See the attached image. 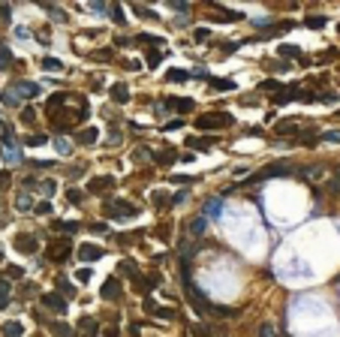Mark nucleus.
I'll list each match as a JSON object with an SVG mask.
<instances>
[{
    "instance_id": "obj_24",
    "label": "nucleus",
    "mask_w": 340,
    "mask_h": 337,
    "mask_svg": "<svg viewBox=\"0 0 340 337\" xmlns=\"http://www.w3.org/2000/svg\"><path fill=\"white\" fill-rule=\"evenodd\" d=\"M54 229L57 232H78V223H72V220H54Z\"/></svg>"
},
{
    "instance_id": "obj_26",
    "label": "nucleus",
    "mask_w": 340,
    "mask_h": 337,
    "mask_svg": "<svg viewBox=\"0 0 340 337\" xmlns=\"http://www.w3.org/2000/svg\"><path fill=\"white\" fill-rule=\"evenodd\" d=\"M154 157V163H160V166H169L172 160H175V154H169V151H157V154H151Z\"/></svg>"
},
{
    "instance_id": "obj_40",
    "label": "nucleus",
    "mask_w": 340,
    "mask_h": 337,
    "mask_svg": "<svg viewBox=\"0 0 340 337\" xmlns=\"http://www.w3.org/2000/svg\"><path fill=\"white\" fill-rule=\"evenodd\" d=\"M0 99H3L6 105H18V99H15V96H12L9 90H3V93H0Z\"/></svg>"
},
{
    "instance_id": "obj_35",
    "label": "nucleus",
    "mask_w": 340,
    "mask_h": 337,
    "mask_svg": "<svg viewBox=\"0 0 340 337\" xmlns=\"http://www.w3.org/2000/svg\"><path fill=\"white\" fill-rule=\"evenodd\" d=\"M36 121V111L33 108H21V124H33Z\"/></svg>"
},
{
    "instance_id": "obj_14",
    "label": "nucleus",
    "mask_w": 340,
    "mask_h": 337,
    "mask_svg": "<svg viewBox=\"0 0 340 337\" xmlns=\"http://www.w3.org/2000/svg\"><path fill=\"white\" fill-rule=\"evenodd\" d=\"M96 139H99V130H93V127H87V130H81L75 136V142H81V145H93Z\"/></svg>"
},
{
    "instance_id": "obj_48",
    "label": "nucleus",
    "mask_w": 340,
    "mask_h": 337,
    "mask_svg": "<svg viewBox=\"0 0 340 337\" xmlns=\"http://www.w3.org/2000/svg\"><path fill=\"white\" fill-rule=\"evenodd\" d=\"M75 277H78V280H81V283H87V280H90V277H93V274H90V268H81V271H78V274H75Z\"/></svg>"
},
{
    "instance_id": "obj_1",
    "label": "nucleus",
    "mask_w": 340,
    "mask_h": 337,
    "mask_svg": "<svg viewBox=\"0 0 340 337\" xmlns=\"http://www.w3.org/2000/svg\"><path fill=\"white\" fill-rule=\"evenodd\" d=\"M232 115L229 111H211V115H202L196 118V130H223V127H232Z\"/></svg>"
},
{
    "instance_id": "obj_49",
    "label": "nucleus",
    "mask_w": 340,
    "mask_h": 337,
    "mask_svg": "<svg viewBox=\"0 0 340 337\" xmlns=\"http://www.w3.org/2000/svg\"><path fill=\"white\" fill-rule=\"evenodd\" d=\"M169 9H175V12H187L190 6H187V3H172V0H169Z\"/></svg>"
},
{
    "instance_id": "obj_56",
    "label": "nucleus",
    "mask_w": 340,
    "mask_h": 337,
    "mask_svg": "<svg viewBox=\"0 0 340 337\" xmlns=\"http://www.w3.org/2000/svg\"><path fill=\"white\" fill-rule=\"evenodd\" d=\"M6 274H9V277H21V268H15V265H12V268H6Z\"/></svg>"
},
{
    "instance_id": "obj_44",
    "label": "nucleus",
    "mask_w": 340,
    "mask_h": 337,
    "mask_svg": "<svg viewBox=\"0 0 340 337\" xmlns=\"http://www.w3.org/2000/svg\"><path fill=\"white\" fill-rule=\"evenodd\" d=\"M172 181H175V184H193L196 178H190V175H172Z\"/></svg>"
},
{
    "instance_id": "obj_16",
    "label": "nucleus",
    "mask_w": 340,
    "mask_h": 337,
    "mask_svg": "<svg viewBox=\"0 0 340 337\" xmlns=\"http://www.w3.org/2000/svg\"><path fill=\"white\" fill-rule=\"evenodd\" d=\"M24 334V328H21V322H15V319H9V322H3V337H21Z\"/></svg>"
},
{
    "instance_id": "obj_41",
    "label": "nucleus",
    "mask_w": 340,
    "mask_h": 337,
    "mask_svg": "<svg viewBox=\"0 0 340 337\" xmlns=\"http://www.w3.org/2000/svg\"><path fill=\"white\" fill-rule=\"evenodd\" d=\"M181 127H184V121L178 118V121H169V124H166L163 130H166V133H172V130H181Z\"/></svg>"
},
{
    "instance_id": "obj_18",
    "label": "nucleus",
    "mask_w": 340,
    "mask_h": 337,
    "mask_svg": "<svg viewBox=\"0 0 340 337\" xmlns=\"http://www.w3.org/2000/svg\"><path fill=\"white\" fill-rule=\"evenodd\" d=\"M325 21H328L325 15H307V18H304V24H307L310 30H322V27H325Z\"/></svg>"
},
{
    "instance_id": "obj_38",
    "label": "nucleus",
    "mask_w": 340,
    "mask_h": 337,
    "mask_svg": "<svg viewBox=\"0 0 340 337\" xmlns=\"http://www.w3.org/2000/svg\"><path fill=\"white\" fill-rule=\"evenodd\" d=\"M319 139H325V142H340V130H328V133H322Z\"/></svg>"
},
{
    "instance_id": "obj_50",
    "label": "nucleus",
    "mask_w": 340,
    "mask_h": 337,
    "mask_svg": "<svg viewBox=\"0 0 340 337\" xmlns=\"http://www.w3.org/2000/svg\"><path fill=\"white\" fill-rule=\"evenodd\" d=\"M166 202H169L166 193H154V205H166Z\"/></svg>"
},
{
    "instance_id": "obj_22",
    "label": "nucleus",
    "mask_w": 340,
    "mask_h": 337,
    "mask_svg": "<svg viewBox=\"0 0 340 337\" xmlns=\"http://www.w3.org/2000/svg\"><path fill=\"white\" fill-rule=\"evenodd\" d=\"M211 81V87H217V90H235V81H229V78H208Z\"/></svg>"
},
{
    "instance_id": "obj_58",
    "label": "nucleus",
    "mask_w": 340,
    "mask_h": 337,
    "mask_svg": "<svg viewBox=\"0 0 340 337\" xmlns=\"http://www.w3.org/2000/svg\"><path fill=\"white\" fill-rule=\"evenodd\" d=\"M6 304H9V298H3V295H0V310H3Z\"/></svg>"
},
{
    "instance_id": "obj_55",
    "label": "nucleus",
    "mask_w": 340,
    "mask_h": 337,
    "mask_svg": "<svg viewBox=\"0 0 340 337\" xmlns=\"http://www.w3.org/2000/svg\"><path fill=\"white\" fill-rule=\"evenodd\" d=\"M3 160H6V163H15V160H18V154H15V151H6V154H3Z\"/></svg>"
},
{
    "instance_id": "obj_29",
    "label": "nucleus",
    "mask_w": 340,
    "mask_h": 337,
    "mask_svg": "<svg viewBox=\"0 0 340 337\" xmlns=\"http://www.w3.org/2000/svg\"><path fill=\"white\" fill-rule=\"evenodd\" d=\"M280 54H283V57H298V60H301V51H298L295 45H280Z\"/></svg>"
},
{
    "instance_id": "obj_46",
    "label": "nucleus",
    "mask_w": 340,
    "mask_h": 337,
    "mask_svg": "<svg viewBox=\"0 0 340 337\" xmlns=\"http://www.w3.org/2000/svg\"><path fill=\"white\" fill-rule=\"evenodd\" d=\"M9 289H12V286H9V280H6V277H0V295H3V298H9Z\"/></svg>"
},
{
    "instance_id": "obj_51",
    "label": "nucleus",
    "mask_w": 340,
    "mask_h": 337,
    "mask_svg": "<svg viewBox=\"0 0 340 337\" xmlns=\"http://www.w3.org/2000/svg\"><path fill=\"white\" fill-rule=\"evenodd\" d=\"M0 60H6V63H9V60H12V51H9V48H6V45H0Z\"/></svg>"
},
{
    "instance_id": "obj_42",
    "label": "nucleus",
    "mask_w": 340,
    "mask_h": 337,
    "mask_svg": "<svg viewBox=\"0 0 340 337\" xmlns=\"http://www.w3.org/2000/svg\"><path fill=\"white\" fill-rule=\"evenodd\" d=\"M69 148H72L69 139H57V151H60V154H69Z\"/></svg>"
},
{
    "instance_id": "obj_21",
    "label": "nucleus",
    "mask_w": 340,
    "mask_h": 337,
    "mask_svg": "<svg viewBox=\"0 0 340 337\" xmlns=\"http://www.w3.org/2000/svg\"><path fill=\"white\" fill-rule=\"evenodd\" d=\"M51 334L54 337H72V328L66 322H51Z\"/></svg>"
},
{
    "instance_id": "obj_47",
    "label": "nucleus",
    "mask_w": 340,
    "mask_h": 337,
    "mask_svg": "<svg viewBox=\"0 0 340 337\" xmlns=\"http://www.w3.org/2000/svg\"><path fill=\"white\" fill-rule=\"evenodd\" d=\"M93 57H96V60H108V57H111V48H102V51H93Z\"/></svg>"
},
{
    "instance_id": "obj_4",
    "label": "nucleus",
    "mask_w": 340,
    "mask_h": 337,
    "mask_svg": "<svg viewBox=\"0 0 340 337\" xmlns=\"http://www.w3.org/2000/svg\"><path fill=\"white\" fill-rule=\"evenodd\" d=\"M9 93H12L15 99H30V96L39 93V84H36V81H15V84L9 87Z\"/></svg>"
},
{
    "instance_id": "obj_11",
    "label": "nucleus",
    "mask_w": 340,
    "mask_h": 337,
    "mask_svg": "<svg viewBox=\"0 0 340 337\" xmlns=\"http://www.w3.org/2000/svg\"><path fill=\"white\" fill-rule=\"evenodd\" d=\"M187 145L196 148V151H211V148H214V139H211V136H190Z\"/></svg>"
},
{
    "instance_id": "obj_43",
    "label": "nucleus",
    "mask_w": 340,
    "mask_h": 337,
    "mask_svg": "<svg viewBox=\"0 0 340 337\" xmlns=\"http://www.w3.org/2000/svg\"><path fill=\"white\" fill-rule=\"evenodd\" d=\"M84 172H87L84 166H75V169H69V178H72V181H75V178H84Z\"/></svg>"
},
{
    "instance_id": "obj_33",
    "label": "nucleus",
    "mask_w": 340,
    "mask_h": 337,
    "mask_svg": "<svg viewBox=\"0 0 340 337\" xmlns=\"http://www.w3.org/2000/svg\"><path fill=\"white\" fill-rule=\"evenodd\" d=\"M66 199H69V202H72V205H78V202H81V199H84V193H81V190H75V187H72V190H66Z\"/></svg>"
},
{
    "instance_id": "obj_57",
    "label": "nucleus",
    "mask_w": 340,
    "mask_h": 337,
    "mask_svg": "<svg viewBox=\"0 0 340 337\" xmlns=\"http://www.w3.org/2000/svg\"><path fill=\"white\" fill-rule=\"evenodd\" d=\"M9 18V6H0V21H6Z\"/></svg>"
},
{
    "instance_id": "obj_8",
    "label": "nucleus",
    "mask_w": 340,
    "mask_h": 337,
    "mask_svg": "<svg viewBox=\"0 0 340 337\" xmlns=\"http://www.w3.org/2000/svg\"><path fill=\"white\" fill-rule=\"evenodd\" d=\"M102 253H105V250L96 247V244H78V259H81V262H96Z\"/></svg>"
},
{
    "instance_id": "obj_27",
    "label": "nucleus",
    "mask_w": 340,
    "mask_h": 337,
    "mask_svg": "<svg viewBox=\"0 0 340 337\" xmlns=\"http://www.w3.org/2000/svg\"><path fill=\"white\" fill-rule=\"evenodd\" d=\"M57 286H60V292H57L60 298H63V295H75V286H72L66 277H60V280H57Z\"/></svg>"
},
{
    "instance_id": "obj_54",
    "label": "nucleus",
    "mask_w": 340,
    "mask_h": 337,
    "mask_svg": "<svg viewBox=\"0 0 340 337\" xmlns=\"http://www.w3.org/2000/svg\"><path fill=\"white\" fill-rule=\"evenodd\" d=\"M90 9H93V12H99V15H102V12H105V9H108V6H105V3H90Z\"/></svg>"
},
{
    "instance_id": "obj_17",
    "label": "nucleus",
    "mask_w": 340,
    "mask_h": 337,
    "mask_svg": "<svg viewBox=\"0 0 340 337\" xmlns=\"http://www.w3.org/2000/svg\"><path fill=\"white\" fill-rule=\"evenodd\" d=\"M30 208H33V199H30L27 193H18V196H15V211L24 214V211H30Z\"/></svg>"
},
{
    "instance_id": "obj_53",
    "label": "nucleus",
    "mask_w": 340,
    "mask_h": 337,
    "mask_svg": "<svg viewBox=\"0 0 340 337\" xmlns=\"http://www.w3.org/2000/svg\"><path fill=\"white\" fill-rule=\"evenodd\" d=\"M9 181H12V175H9V172H0V190H3Z\"/></svg>"
},
{
    "instance_id": "obj_19",
    "label": "nucleus",
    "mask_w": 340,
    "mask_h": 337,
    "mask_svg": "<svg viewBox=\"0 0 340 337\" xmlns=\"http://www.w3.org/2000/svg\"><path fill=\"white\" fill-rule=\"evenodd\" d=\"M78 328H81V331H87L84 337H93V334H96V322H93L90 316H81V319H78Z\"/></svg>"
},
{
    "instance_id": "obj_7",
    "label": "nucleus",
    "mask_w": 340,
    "mask_h": 337,
    "mask_svg": "<svg viewBox=\"0 0 340 337\" xmlns=\"http://www.w3.org/2000/svg\"><path fill=\"white\" fill-rule=\"evenodd\" d=\"M15 250L30 256V253H36V250H39V241H36L33 235H18V238H15Z\"/></svg>"
},
{
    "instance_id": "obj_20",
    "label": "nucleus",
    "mask_w": 340,
    "mask_h": 337,
    "mask_svg": "<svg viewBox=\"0 0 340 337\" xmlns=\"http://www.w3.org/2000/svg\"><path fill=\"white\" fill-rule=\"evenodd\" d=\"M190 78V72H184V69H169L166 72V81H175V84H181V81H187Z\"/></svg>"
},
{
    "instance_id": "obj_28",
    "label": "nucleus",
    "mask_w": 340,
    "mask_h": 337,
    "mask_svg": "<svg viewBox=\"0 0 340 337\" xmlns=\"http://www.w3.org/2000/svg\"><path fill=\"white\" fill-rule=\"evenodd\" d=\"M190 232H193V235H202V232H205V217H193V220H190Z\"/></svg>"
},
{
    "instance_id": "obj_2",
    "label": "nucleus",
    "mask_w": 340,
    "mask_h": 337,
    "mask_svg": "<svg viewBox=\"0 0 340 337\" xmlns=\"http://www.w3.org/2000/svg\"><path fill=\"white\" fill-rule=\"evenodd\" d=\"M105 214L115 217V220H130V217L139 214V208L133 202H124V199H108L105 202Z\"/></svg>"
},
{
    "instance_id": "obj_52",
    "label": "nucleus",
    "mask_w": 340,
    "mask_h": 337,
    "mask_svg": "<svg viewBox=\"0 0 340 337\" xmlns=\"http://www.w3.org/2000/svg\"><path fill=\"white\" fill-rule=\"evenodd\" d=\"M259 337H277V334H274L271 325H262V328H259Z\"/></svg>"
},
{
    "instance_id": "obj_32",
    "label": "nucleus",
    "mask_w": 340,
    "mask_h": 337,
    "mask_svg": "<svg viewBox=\"0 0 340 337\" xmlns=\"http://www.w3.org/2000/svg\"><path fill=\"white\" fill-rule=\"evenodd\" d=\"M54 190H57L54 181H42V184H39V193H45V196H54Z\"/></svg>"
},
{
    "instance_id": "obj_60",
    "label": "nucleus",
    "mask_w": 340,
    "mask_h": 337,
    "mask_svg": "<svg viewBox=\"0 0 340 337\" xmlns=\"http://www.w3.org/2000/svg\"><path fill=\"white\" fill-rule=\"evenodd\" d=\"M337 121H340V108H337Z\"/></svg>"
},
{
    "instance_id": "obj_12",
    "label": "nucleus",
    "mask_w": 340,
    "mask_h": 337,
    "mask_svg": "<svg viewBox=\"0 0 340 337\" xmlns=\"http://www.w3.org/2000/svg\"><path fill=\"white\" fill-rule=\"evenodd\" d=\"M108 187H115V178H108V175H102V178H93V181L87 184V190H90V193H105Z\"/></svg>"
},
{
    "instance_id": "obj_5",
    "label": "nucleus",
    "mask_w": 340,
    "mask_h": 337,
    "mask_svg": "<svg viewBox=\"0 0 340 337\" xmlns=\"http://www.w3.org/2000/svg\"><path fill=\"white\" fill-rule=\"evenodd\" d=\"M39 301H42V307H48V310H54V313H63V310H66V298H60L57 292H42Z\"/></svg>"
},
{
    "instance_id": "obj_37",
    "label": "nucleus",
    "mask_w": 340,
    "mask_h": 337,
    "mask_svg": "<svg viewBox=\"0 0 340 337\" xmlns=\"http://www.w3.org/2000/svg\"><path fill=\"white\" fill-rule=\"evenodd\" d=\"M27 166H30V169H39V172H42V169H51L54 163H48V160H33V163H27Z\"/></svg>"
},
{
    "instance_id": "obj_61",
    "label": "nucleus",
    "mask_w": 340,
    "mask_h": 337,
    "mask_svg": "<svg viewBox=\"0 0 340 337\" xmlns=\"http://www.w3.org/2000/svg\"><path fill=\"white\" fill-rule=\"evenodd\" d=\"M337 33H340V27H337Z\"/></svg>"
},
{
    "instance_id": "obj_23",
    "label": "nucleus",
    "mask_w": 340,
    "mask_h": 337,
    "mask_svg": "<svg viewBox=\"0 0 340 337\" xmlns=\"http://www.w3.org/2000/svg\"><path fill=\"white\" fill-rule=\"evenodd\" d=\"M274 130H277V136H289V133H298V124H289V121H280V124H277Z\"/></svg>"
},
{
    "instance_id": "obj_34",
    "label": "nucleus",
    "mask_w": 340,
    "mask_h": 337,
    "mask_svg": "<svg viewBox=\"0 0 340 337\" xmlns=\"http://www.w3.org/2000/svg\"><path fill=\"white\" fill-rule=\"evenodd\" d=\"M259 87H262V90H283V84H280V81H274V78H268V81H262Z\"/></svg>"
},
{
    "instance_id": "obj_10",
    "label": "nucleus",
    "mask_w": 340,
    "mask_h": 337,
    "mask_svg": "<svg viewBox=\"0 0 340 337\" xmlns=\"http://www.w3.org/2000/svg\"><path fill=\"white\" fill-rule=\"evenodd\" d=\"M169 108H175V111H181V115H190V111L196 108V102H193V99H184V96H169Z\"/></svg>"
},
{
    "instance_id": "obj_39",
    "label": "nucleus",
    "mask_w": 340,
    "mask_h": 337,
    "mask_svg": "<svg viewBox=\"0 0 340 337\" xmlns=\"http://www.w3.org/2000/svg\"><path fill=\"white\" fill-rule=\"evenodd\" d=\"M145 54H148V63H151V66H157V63H160V57H163L160 51H145Z\"/></svg>"
},
{
    "instance_id": "obj_6",
    "label": "nucleus",
    "mask_w": 340,
    "mask_h": 337,
    "mask_svg": "<svg viewBox=\"0 0 340 337\" xmlns=\"http://www.w3.org/2000/svg\"><path fill=\"white\" fill-rule=\"evenodd\" d=\"M202 214H205V220H220V217H223V199H220V196L208 199V202H205V211H202Z\"/></svg>"
},
{
    "instance_id": "obj_59",
    "label": "nucleus",
    "mask_w": 340,
    "mask_h": 337,
    "mask_svg": "<svg viewBox=\"0 0 340 337\" xmlns=\"http://www.w3.org/2000/svg\"><path fill=\"white\" fill-rule=\"evenodd\" d=\"M0 262H3V247H0Z\"/></svg>"
},
{
    "instance_id": "obj_30",
    "label": "nucleus",
    "mask_w": 340,
    "mask_h": 337,
    "mask_svg": "<svg viewBox=\"0 0 340 337\" xmlns=\"http://www.w3.org/2000/svg\"><path fill=\"white\" fill-rule=\"evenodd\" d=\"M151 313H154V316H160V319H175V310H169V307H154Z\"/></svg>"
},
{
    "instance_id": "obj_9",
    "label": "nucleus",
    "mask_w": 340,
    "mask_h": 337,
    "mask_svg": "<svg viewBox=\"0 0 340 337\" xmlns=\"http://www.w3.org/2000/svg\"><path fill=\"white\" fill-rule=\"evenodd\" d=\"M99 298H102V301H118V298H121V286H118V280H115V277H108V280L102 283Z\"/></svg>"
},
{
    "instance_id": "obj_13",
    "label": "nucleus",
    "mask_w": 340,
    "mask_h": 337,
    "mask_svg": "<svg viewBox=\"0 0 340 337\" xmlns=\"http://www.w3.org/2000/svg\"><path fill=\"white\" fill-rule=\"evenodd\" d=\"M111 99L115 102H130V87L127 84H111Z\"/></svg>"
},
{
    "instance_id": "obj_45",
    "label": "nucleus",
    "mask_w": 340,
    "mask_h": 337,
    "mask_svg": "<svg viewBox=\"0 0 340 337\" xmlns=\"http://www.w3.org/2000/svg\"><path fill=\"white\" fill-rule=\"evenodd\" d=\"M33 211H36V214H51V202H39Z\"/></svg>"
},
{
    "instance_id": "obj_15",
    "label": "nucleus",
    "mask_w": 340,
    "mask_h": 337,
    "mask_svg": "<svg viewBox=\"0 0 340 337\" xmlns=\"http://www.w3.org/2000/svg\"><path fill=\"white\" fill-rule=\"evenodd\" d=\"M118 271H121L124 277H130V280H136V277H139V268H136V262H133V259H124V262L118 265Z\"/></svg>"
},
{
    "instance_id": "obj_31",
    "label": "nucleus",
    "mask_w": 340,
    "mask_h": 337,
    "mask_svg": "<svg viewBox=\"0 0 340 337\" xmlns=\"http://www.w3.org/2000/svg\"><path fill=\"white\" fill-rule=\"evenodd\" d=\"M133 9H136V15H142V18H157V12H154V9H148V6H142V3H139V6H133Z\"/></svg>"
},
{
    "instance_id": "obj_36",
    "label": "nucleus",
    "mask_w": 340,
    "mask_h": 337,
    "mask_svg": "<svg viewBox=\"0 0 340 337\" xmlns=\"http://www.w3.org/2000/svg\"><path fill=\"white\" fill-rule=\"evenodd\" d=\"M24 145H30V148H39V145H45V136H27V139H24Z\"/></svg>"
},
{
    "instance_id": "obj_3",
    "label": "nucleus",
    "mask_w": 340,
    "mask_h": 337,
    "mask_svg": "<svg viewBox=\"0 0 340 337\" xmlns=\"http://www.w3.org/2000/svg\"><path fill=\"white\" fill-rule=\"evenodd\" d=\"M69 253H72V241H69V238H54V241L48 244V262H54V265L66 262Z\"/></svg>"
},
{
    "instance_id": "obj_25",
    "label": "nucleus",
    "mask_w": 340,
    "mask_h": 337,
    "mask_svg": "<svg viewBox=\"0 0 340 337\" xmlns=\"http://www.w3.org/2000/svg\"><path fill=\"white\" fill-rule=\"evenodd\" d=\"M42 69H48V72H60L63 63H60L57 57H45V60H42Z\"/></svg>"
}]
</instances>
